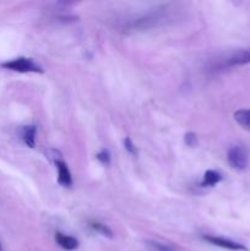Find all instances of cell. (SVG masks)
<instances>
[{"mask_svg": "<svg viewBox=\"0 0 250 251\" xmlns=\"http://www.w3.org/2000/svg\"><path fill=\"white\" fill-rule=\"evenodd\" d=\"M1 68L7 69V70L17 71V73H43V68L32 58H26V56H20V58L11 59L1 63Z\"/></svg>", "mask_w": 250, "mask_h": 251, "instance_id": "1", "label": "cell"}, {"mask_svg": "<svg viewBox=\"0 0 250 251\" xmlns=\"http://www.w3.org/2000/svg\"><path fill=\"white\" fill-rule=\"evenodd\" d=\"M227 161L233 169L243 171L249 164V156L244 147L242 146H232L228 150Z\"/></svg>", "mask_w": 250, "mask_h": 251, "instance_id": "2", "label": "cell"}, {"mask_svg": "<svg viewBox=\"0 0 250 251\" xmlns=\"http://www.w3.org/2000/svg\"><path fill=\"white\" fill-rule=\"evenodd\" d=\"M247 64H250V47L229 53L221 61L220 66L221 68H232V66L247 65Z\"/></svg>", "mask_w": 250, "mask_h": 251, "instance_id": "3", "label": "cell"}, {"mask_svg": "<svg viewBox=\"0 0 250 251\" xmlns=\"http://www.w3.org/2000/svg\"><path fill=\"white\" fill-rule=\"evenodd\" d=\"M166 19V15L164 11H153L147 14L146 16L141 17V19L135 20L134 22H131L129 26L130 29H146L151 28V27L157 26L159 22H163V20Z\"/></svg>", "mask_w": 250, "mask_h": 251, "instance_id": "4", "label": "cell"}, {"mask_svg": "<svg viewBox=\"0 0 250 251\" xmlns=\"http://www.w3.org/2000/svg\"><path fill=\"white\" fill-rule=\"evenodd\" d=\"M203 240H206L210 244L215 245V247L223 248V249L227 250H233V251H248V248L244 244H240V243L234 242V240L227 239V238L222 237H216V235H205Z\"/></svg>", "mask_w": 250, "mask_h": 251, "instance_id": "5", "label": "cell"}, {"mask_svg": "<svg viewBox=\"0 0 250 251\" xmlns=\"http://www.w3.org/2000/svg\"><path fill=\"white\" fill-rule=\"evenodd\" d=\"M56 169H58V183L60 185L69 188L73 185V178H71V173L68 168V164L64 162V159L58 161L55 163Z\"/></svg>", "mask_w": 250, "mask_h": 251, "instance_id": "6", "label": "cell"}, {"mask_svg": "<svg viewBox=\"0 0 250 251\" xmlns=\"http://www.w3.org/2000/svg\"><path fill=\"white\" fill-rule=\"evenodd\" d=\"M55 242L64 250L73 251L78 248V240L76 238L71 237V235H66L60 232L55 233Z\"/></svg>", "mask_w": 250, "mask_h": 251, "instance_id": "7", "label": "cell"}, {"mask_svg": "<svg viewBox=\"0 0 250 251\" xmlns=\"http://www.w3.org/2000/svg\"><path fill=\"white\" fill-rule=\"evenodd\" d=\"M36 134L37 127L34 125H26L21 129L22 140H24L25 145L29 149H33L36 146Z\"/></svg>", "mask_w": 250, "mask_h": 251, "instance_id": "8", "label": "cell"}, {"mask_svg": "<svg viewBox=\"0 0 250 251\" xmlns=\"http://www.w3.org/2000/svg\"><path fill=\"white\" fill-rule=\"evenodd\" d=\"M222 179L223 176L217 171H207L203 176L200 186H202V188H212V186L217 185Z\"/></svg>", "mask_w": 250, "mask_h": 251, "instance_id": "9", "label": "cell"}, {"mask_svg": "<svg viewBox=\"0 0 250 251\" xmlns=\"http://www.w3.org/2000/svg\"><path fill=\"white\" fill-rule=\"evenodd\" d=\"M234 120L243 127L250 131V109H239L234 113Z\"/></svg>", "mask_w": 250, "mask_h": 251, "instance_id": "10", "label": "cell"}, {"mask_svg": "<svg viewBox=\"0 0 250 251\" xmlns=\"http://www.w3.org/2000/svg\"><path fill=\"white\" fill-rule=\"evenodd\" d=\"M90 227L95 230L96 233H100L102 234L103 237H107V238H113V232L108 226L103 225V223L100 222H91L90 223Z\"/></svg>", "mask_w": 250, "mask_h": 251, "instance_id": "11", "label": "cell"}, {"mask_svg": "<svg viewBox=\"0 0 250 251\" xmlns=\"http://www.w3.org/2000/svg\"><path fill=\"white\" fill-rule=\"evenodd\" d=\"M145 244H146V247L151 251H175L173 248L169 247V245L162 244V243L156 242V240H146Z\"/></svg>", "mask_w": 250, "mask_h": 251, "instance_id": "12", "label": "cell"}, {"mask_svg": "<svg viewBox=\"0 0 250 251\" xmlns=\"http://www.w3.org/2000/svg\"><path fill=\"white\" fill-rule=\"evenodd\" d=\"M46 157L53 164H55L58 161L63 159V154L60 153V151L55 149H48L46 151Z\"/></svg>", "mask_w": 250, "mask_h": 251, "instance_id": "13", "label": "cell"}, {"mask_svg": "<svg viewBox=\"0 0 250 251\" xmlns=\"http://www.w3.org/2000/svg\"><path fill=\"white\" fill-rule=\"evenodd\" d=\"M96 158H97L98 161H100L102 164H104V166H108V164H109V162H110L109 151H108V150H102L100 152H98L97 156H96Z\"/></svg>", "mask_w": 250, "mask_h": 251, "instance_id": "14", "label": "cell"}, {"mask_svg": "<svg viewBox=\"0 0 250 251\" xmlns=\"http://www.w3.org/2000/svg\"><path fill=\"white\" fill-rule=\"evenodd\" d=\"M184 141H185L186 146L195 147L196 145H198V137H196V134H194V132H186L185 136H184Z\"/></svg>", "mask_w": 250, "mask_h": 251, "instance_id": "15", "label": "cell"}, {"mask_svg": "<svg viewBox=\"0 0 250 251\" xmlns=\"http://www.w3.org/2000/svg\"><path fill=\"white\" fill-rule=\"evenodd\" d=\"M124 146H125V150H126L130 154H132V156H137L136 147H135V145L132 144V141L129 139V137H125L124 139Z\"/></svg>", "mask_w": 250, "mask_h": 251, "instance_id": "16", "label": "cell"}, {"mask_svg": "<svg viewBox=\"0 0 250 251\" xmlns=\"http://www.w3.org/2000/svg\"><path fill=\"white\" fill-rule=\"evenodd\" d=\"M0 251H2V249H1V244H0Z\"/></svg>", "mask_w": 250, "mask_h": 251, "instance_id": "17", "label": "cell"}]
</instances>
